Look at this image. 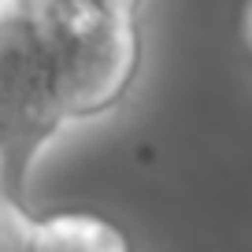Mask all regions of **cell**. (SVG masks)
Instances as JSON below:
<instances>
[{"label":"cell","instance_id":"2","mask_svg":"<svg viewBox=\"0 0 252 252\" xmlns=\"http://www.w3.org/2000/svg\"><path fill=\"white\" fill-rule=\"evenodd\" d=\"M63 89L71 119L89 123L130 96L141 74V8L104 0H33Z\"/></svg>","mask_w":252,"mask_h":252},{"label":"cell","instance_id":"6","mask_svg":"<svg viewBox=\"0 0 252 252\" xmlns=\"http://www.w3.org/2000/svg\"><path fill=\"white\" fill-rule=\"evenodd\" d=\"M0 41H4V0H0Z\"/></svg>","mask_w":252,"mask_h":252},{"label":"cell","instance_id":"3","mask_svg":"<svg viewBox=\"0 0 252 252\" xmlns=\"http://www.w3.org/2000/svg\"><path fill=\"white\" fill-rule=\"evenodd\" d=\"M19 252H134L115 219L86 208L52 215H19Z\"/></svg>","mask_w":252,"mask_h":252},{"label":"cell","instance_id":"1","mask_svg":"<svg viewBox=\"0 0 252 252\" xmlns=\"http://www.w3.org/2000/svg\"><path fill=\"white\" fill-rule=\"evenodd\" d=\"M71 100L63 89L33 0H4L0 41V204L33 215V174L45 149L71 126Z\"/></svg>","mask_w":252,"mask_h":252},{"label":"cell","instance_id":"7","mask_svg":"<svg viewBox=\"0 0 252 252\" xmlns=\"http://www.w3.org/2000/svg\"><path fill=\"white\" fill-rule=\"evenodd\" d=\"M0 208H4V204H0Z\"/></svg>","mask_w":252,"mask_h":252},{"label":"cell","instance_id":"4","mask_svg":"<svg viewBox=\"0 0 252 252\" xmlns=\"http://www.w3.org/2000/svg\"><path fill=\"white\" fill-rule=\"evenodd\" d=\"M19 215L0 208V252H19V226H15Z\"/></svg>","mask_w":252,"mask_h":252},{"label":"cell","instance_id":"5","mask_svg":"<svg viewBox=\"0 0 252 252\" xmlns=\"http://www.w3.org/2000/svg\"><path fill=\"white\" fill-rule=\"evenodd\" d=\"M245 45L252 48V8L245 11Z\"/></svg>","mask_w":252,"mask_h":252}]
</instances>
